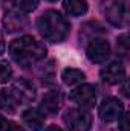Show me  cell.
I'll return each instance as SVG.
<instances>
[{"label":"cell","mask_w":130,"mask_h":131,"mask_svg":"<svg viewBox=\"0 0 130 131\" xmlns=\"http://www.w3.org/2000/svg\"><path fill=\"white\" fill-rule=\"evenodd\" d=\"M46 52H48L46 46L41 41L35 40L34 37H29V35L15 38L9 43L11 58L22 67H29V66L44 60Z\"/></svg>","instance_id":"6da1fadb"},{"label":"cell","mask_w":130,"mask_h":131,"mask_svg":"<svg viewBox=\"0 0 130 131\" xmlns=\"http://www.w3.org/2000/svg\"><path fill=\"white\" fill-rule=\"evenodd\" d=\"M37 29L44 40L51 43H63L69 37L70 25L58 11L48 9L37 18Z\"/></svg>","instance_id":"7a4b0ae2"},{"label":"cell","mask_w":130,"mask_h":131,"mask_svg":"<svg viewBox=\"0 0 130 131\" xmlns=\"http://www.w3.org/2000/svg\"><path fill=\"white\" fill-rule=\"evenodd\" d=\"M67 131H90L92 114L86 108H69L63 114Z\"/></svg>","instance_id":"3957f363"},{"label":"cell","mask_w":130,"mask_h":131,"mask_svg":"<svg viewBox=\"0 0 130 131\" xmlns=\"http://www.w3.org/2000/svg\"><path fill=\"white\" fill-rule=\"evenodd\" d=\"M103 14L113 26H123L127 18V0H107L103 3Z\"/></svg>","instance_id":"277c9868"},{"label":"cell","mask_w":130,"mask_h":131,"mask_svg":"<svg viewBox=\"0 0 130 131\" xmlns=\"http://www.w3.org/2000/svg\"><path fill=\"white\" fill-rule=\"evenodd\" d=\"M86 55L89 58V61L92 63H104L109 55H110V44L106 38H101V37H95V38H90L87 46H86Z\"/></svg>","instance_id":"5b68a950"},{"label":"cell","mask_w":130,"mask_h":131,"mask_svg":"<svg viewBox=\"0 0 130 131\" xmlns=\"http://www.w3.org/2000/svg\"><path fill=\"white\" fill-rule=\"evenodd\" d=\"M69 98H70L72 102H75L80 108L90 110L95 105V102H97V93H95L94 85H90V84H81V85H78L77 89H73L70 92Z\"/></svg>","instance_id":"8992f818"},{"label":"cell","mask_w":130,"mask_h":131,"mask_svg":"<svg viewBox=\"0 0 130 131\" xmlns=\"http://www.w3.org/2000/svg\"><path fill=\"white\" fill-rule=\"evenodd\" d=\"M3 28L9 34L22 32L29 28V18L26 17L25 12H20L17 9H9L6 11L3 17Z\"/></svg>","instance_id":"52a82bcc"},{"label":"cell","mask_w":130,"mask_h":131,"mask_svg":"<svg viewBox=\"0 0 130 131\" xmlns=\"http://www.w3.org/2000/svg\"><path fill=\"white\" fill-rule=\"evenodd\" d=\"M124 113V105L116 98H106L98 108V114L104 122H115Z\"/></svg>","instance_id":"ba28073f"},{"label":"cell","mask_w":130,"mask_h":131,"mask_svg":"<svg viewBox=\"0 0 130 131\" xmlns=\"http://www.w3.org/2000/svg\"><path fill=\"white\" fill-rule=\"evenodd\" d=\"M11 93L14 95V98L18 104H29L37 96V92H35V87L32 85V82H29L28 79H23V78L14 81V84L11 87Z\"/></svg>","instance_id":"9c48e42d"},{"label":"cell","mask_w":130,"mask_h":131,"mask_svg":"<svg viewBox=\"0 0 130 131\" xmlns=\"http://www.w3.org/2000/svg\"><path fill=\"white\" fill-rule=\"evenodd\" d=\"M101 79L110 85L121 84L126 81V67L121 61H112L101 69Z\"/></svg>","instance_id":"30bf717a"},{"label":"cell","mask_w":130,"mask_h":131,"mask_svg":"<svg viewBox=\"0 0 130 131\" xmlns=\"http://www.w3.org/2000/svg\"><path fill=\"white\" fill-rule=\"evenodd\" d=\"M63 105V93L57 89V90H51L48 92L43 99H41V104H40V111L46 116H52V114H57L60 111Z\"/></svg>","instance_id":"8fae6325"},{"label":"cell","mask_w":130,"mask_h":131,"mask_svg":"<svg viewBox=\"0 0 130 131\" xmlns=\"http://www.w3.org/2000/svg\"><path fill=\"white\" fill-rule=\"evenodd\" d=\"M44 114L40 111V108H28L23 111L22 119L25 125H28L32 131H40L41 127L44 125Z\"/></svg>","instance_id":"7c38bea8"},{"label":"cell","mask_w":130,"mask_h":131,"mask_svg":"<svg viewBox=\"0 0 130 131\" xmlns=\"http://www.w3.org/2000/svg\"><path fill=\"white\" fill-rule=\"evenodd\" d=\"M63 9L67 15L80 17L87 12L89 6L86 0H63Z\"/></svg>","instance_id":"4fadbf2b"},{"label":"cell","mask_w":130,"mask_h":131,"mask_svg":"<svg viewBox=\"0 0 130 131\" xmlns=\"http://www.w3.org/2000/svg\"><path fill=\"white\" fill-rule=\"evenodd\" d=\"M61 79L66 85H75V84H80L81 81L86 79V73L80 69H73V67H69L64 69L63 73H61Z\"/></svg>","instance_id":"5bb4252c"},{"label":"cell","mask_w":130,"mask_h":131,"mask_svg":"<svg viewBox=\"0 0 130 131\" xmlns=\"http://www.w3.org/2000/svg\"><path fill=\"white\" fill-rule=\"evenodd\" d=\"M18 102L15 101L14 95L11 93V90H3L0 93V108L6 113H15Z\"/></svg>","instance_id":"9a60e30c"},{"label":"cell","mask_w":130,"mask_h":131,"mask_svg":"<svg viewBox=\"0 0 130 131\" xmlns=\"http://www.w3.org/2000/svg\"><path fill=\"white\" fill-rule=\"evenodd\" d=\"M38 2L40 0H12V5H14V9L28 14V12H32L37 9Z\"/></svg>","instance_id":"2e32d148"},{"label":"cell","mask_w":130,"mask_h":131,"mask_svg":"<svg viewBox=\"0 0 130 131\" xmlns=\"http://www.w3.org/2000/svg\"><path fill=\"white\" fill-rule=\"evenodd\" d=\"M11 78H12V67L8 61L2 60L0 61V82L6 84L8 81H11Z\"/></svg>","instance_id":"e0dca14e"},{"label":"cell","mask_w":130,"mask_h":131,"mask_svg":"<svg viewBox=\"0 0 130 131\" xmlns=\"http://www.w3.org/2000/svg\"><path fill=\"white\" fill-rule=\"evenodd\" d=\"M118 53H121L123 57H126L129 53V41H127V34H123L118 38Z\"/></svg>","instance_id":"ac0fdd59"},{"label":"cell","mask_w":130,"mask_h":131,"mask_svg":"<svg viewBox=\"0 0 130 131\" xmlns=\"http://www.w3.org/2000/svg\"><path fill=\"white\" fill-rule=\"evenodd\" d=\"M119 121V131H130V122H129V113H123Z\"/></svg>","instance_id":"d6986e66"},{"label":"cell","mask_w":130,"mask_h":131,"mask_svg":"<svg viewBox=\"0 0 130 131\" xmlns=\"http://www.w3.org/2000/svg\"><path fill=\"white\" fill-rule=\"evenodd\" d=\"M3 131H25V130H23V127H20V125L15 124V122H8Z\"/></svg>","instance_id":"ffe728a7"},{"label":"cell","mask_w":130,"mask_h":131,"mask_svg":"<svg viewBox=\"0 0 130 131\" xmlns=\"http://www.w3.org/2000/svg\"><path fill=\"white\" fill-rule=\"evenodd\" d=\"M6 124H8V121L3 117V116H0V131L5 130V127H6Z\"/></svg>","instance_id":"44dd1931"},{"label":"cell","mask_w":130,"mask_h":131,"mask_svg":"<svg viewBox=\"0 0 130 131\" xmlns=\"http://www.w3.org/2000/svg\"><path fill=\"white\" fill-rule=\"evenodd\" d=\"M44 131H63V130H61L60 127H57V125H49Z\"/></svg>","instance_id":"7402d4cb"},{"label":"cell","mask_w":130,"mask_h":131,"mask_svg":"<svg viewBox=\"0 0 130 131\" xmlns=\"http://www.w3.org/2000/svg\"><path fill=\"white\" fill-rule=\"evenodd\" d=\"M3 49H5V41H3V35L0 32V53H3Z\"/></svg>","instance_id":"603a6c76"},{"label":"cell","mask_w":130,"mask_h":131,"mask_svg":"<svg viewBox=\"0 0 130 131\" xmlns=\"http://www.w3.org/2000/svg\"><path fill=\"white\" fill-rule=\"evenodd\" d=\"M48 2H57V0H48Z\"/></svg>","instance_id":"cb8c5ba5"}]
</instances>
